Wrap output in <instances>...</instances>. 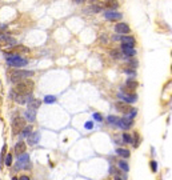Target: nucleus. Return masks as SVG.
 <instances>
[{"label":"nucleus","mask_w":172,"mask_h":180,"mask_svg":"<svg viewBox=\"0 0 172 180\" xmlns=\"http://www.w3.org/2000/svg\"><path fill=\"white\" fill-rule=\"evenodd\" d=\"M33 91V82L31 79H24L22 82L16 83L13 92L16 95H31Z\"/></svg>","instance_id":"1"},{"label":"nucleus","mask_w":172,"mask_h":180,"mask_svg":"<svg viewBox=\"0 0 172 180\" xmlns=\"http://www.w3.org/2000/svg\"><path fill=\"white\" fill-rule=\"evenodd\" d=\"M33 76V71H24V69H16V71H12L11 75H9V80L12 83H19L22 80H24L25 78H31Z\"/></svg>","instance_id":"2"},{"label":"nucleus","mask_w":172,"mask_h":180,"mask_svg":"<svg viewBox=\"0 0 172 180\" xmlns=\"http://www.w3.org/2000/svg\"><path fill=\"white\" fill-rule=\"evenodd\" d=\"M5 59L12 67H23V65H25L27 63H28L25 59H23L22 56L13 55V53H5Z\"/></svg>","instance_id":"3"},{"label":"nucleus","mask_w":172,"mask_h":180,"mask_svg":"<svg viewBox=\"0 0 172 180\" xmlns=\"http://www.w3.org/2000/svg\"><path fill=\"white\" fill-rule=\"evenodd\" d=\"M24 122L25 120L20 116H16L15 119L12 120V131L13 133H19L22 129H24Z\"/></svg>","instance_id":"4"},{"label":"nucleus","mask_w":172,"mask_h":180,"mask_svg":"<svg viewBox=\"0 0 172 180\" xmlns=\"http://www.w3.org/2000/svg\"><path fill=\"white\" fill-rule=\"evenodd\" d=\"M115 107H116L117 111L126 113V115H131V113L135 111V108H132L130 104H127V103H121V102H117L116 104H115Z\"/></svg>","instance_id":"5"},{"label":"nucleus","mask_w":172,"mask_h":180,"mask_svg":"<svg viewBox=\"0 0 172 180\" xmlns=\"http://www.w3.org/2000/svg\"><path fill=\"white\" fill-rule=\"evenodd\" d=\"M18 168H22V169L29 168V158H28V155H27V153L19 155V159H18Z\"/></svg>","instance_id":"6"},{"label":"nucleus","mask_w":172,"mask_h":180,"mask_svg":"<svg viewBox=\"0 0 172 180\" xmlns=\"http://www.w3.org/2000/svg\"><path fill=\"white\" fill-rule=\"evenodd\" d=\"M137 85H139V83L135 82V80H128V82L126 83V85H124L123 91L127 92V95H132V93L135 92V89L137 88Z\"/></svg>","instance_id":"7"},{"label":"nucleus","mask_w":172,"mask_h":180,"mask_svg":"<svg viewBox=\"0 0 172 180\" xmlns=\"http://www.w3.org/2000/svg\"><path fill=\"white\" fill-rule=\"evenodd\" d=\"M0 45H2V47H15L16 45V40L5 33L4 38L0 40Z\"/></svg>","instance_id":"8"},{"label":"nucleus","mask_w":172,"mask_h":180,"mask_svg":"<svg viewBox=\"0 0 172 180\" xmlns=\"http://www.w3.org/2000/svg\"><path fill=\"white\" fill-rule=\"evenodd\" d=\"M11 95L15 98V100H16V103H19V104H25L27 102H29V100L32 99V96L31 95H16L15 92H11Z\"/></svg>","instance_id":"9"},{"label":"nucleus","mask_w":172,"mask_h":180,"mask_svg":"<svg viewBox=\"0 0 172 180\" xmlns=\"http://www.w3.org/2000/svg\"><path fill=\"white\" fill-rule=\"evenodd\" d=\"M104 16H106V19L108 20H119L123 18V15L119 12H115V11H106L104 12Z\"/></svg>","instance_id":"10"},{"label":"nucleus","mask_w":172,"mask_h":180,"mask_svg":"<svg viewBox=\"0 0 172 180\" xmlns=\"http://www.w3.org/2000/svg\"><path fill=\"white\" fill-rule=\"evenodd\" d=\"M132 124H133V120L132 119H127V118L119 119V122H117V125H120L123 129H128Z\"/></svg>","instance_id":"11"},{"label":"nucleus","mask_w":172,"mask_h":180,"mask_svg":"<svg viewBox=\"0 0 172 180\" xmlns=\"http://www.w3.org/2000/svg\"><path fill=\"white\" fill-rule=\"evenodd\" d=\"M115 31L117 33H128L130 32V27L126 23H119V24L115 25Z\"/></svg>","instance_id":"12"},{"label":"nucleus","mask_w":172,"mask_h":180,"mask_svg":"<svg viewBox=\"0 0 172 180\" xmlns=\"http://www.w3.org/2000/svg\"><path fill=\"white\" fill-rule=\"evenodd\" d=\"M120 98L124 100V103L130 104V103H135L137 100V96L132 93V95H127V93H120Z\"/></svg>","instance_id":"13"},{"label":"nucleus","mask_w":172,"mask_h":180,"mask_svg":"<svg viewBox=\"0 0 172 180\" xmlns=\"http://www.w3.org/2000/svg\"><path fill=\"white\" fill-rule=\"evenodd\" d=\"M120 40H121V43H123V45L133 48V45H135V39L132 38V36H123V38H121Z\"/></svg>","instance_id":"14"},{"label":"nucleus","mask_w":172,"mask_h":180,"mask_svg":"<svg viewBox=\"0 0 172 180\" xmlns=\"http://www.w3.org/2000/svg\"><path fill=\"white\" fill-rule=\"evenodd\" d=\"M121 51H123L124 56H128V58H132V56L136 55V51H135V48H131V47L123 45V47H121Z\"/></svg>","instance_id":"15"},{"label":"nucleus","mask_w":172,"mask_h":180,"mask_svg":"<svg viewBox=\"0 0 172 180\" xmlns=\"http://www.w3.org/2000/svg\"><path fill=\"white\" fill-rule=\"evenodd\" d=\"M15 152L18 153V155H23V153H25V143L24 142H18L16 143Z\"/></svg>","instance_id":"16"},{"label":"nucleus","mask_w":172,"mask_h":180,"mask_svg":"<svg viewBox=\"0 0 172 180\" xmlns=\"http://www.w3.org/2000/svg\"><path fill=\"white\" fill-rule=\"evenodd\" d=\"M25 119L28 120V122H35L36 111H33V109H27V111H25Z\"/></svg>","instance_id":"17"},{"label":"nucleus","mask_w":172,"mask_h":180,"mask_svg":"<svg viewBox=\"0 0 172 180\" xmlns=\"http://www.w3.org/2000/svg\"><path fill=\"white\" fill-rule=\"evenodd\" d=\"M39 140V133L35 132V133H31V135L28 136V144L29 145H35L36 143H38Z\"/></svg>","instance_id":"18"},{"label":"nucleus","mask_w":172,"mask_h":180,"mask_svg":"<svg viewBox=\"0 0 172 180\" xmlns=\"http://www.w3.org/2000/svg\"><path fill=\"white\" fill-rule=\"evenodd\" d=\"M28 103H29V108L28 109H33V111H36V109L39 108V105H40V102L39 100H36V99H31Z\"/></svg>","instance_id":"19"},{"label":"nucleus","mask_w":172,"mask_h":180,"mask_svg":"<svg viewBox=\"0 0 172 180\" xmlns=\"http://www.w3.org/2000/svg\"><path fill=\"white\" fill-rule=\"evenodd\" d=\"M116 153L120 156H123V158H130V151H127V149H124V148H117Z\"/></svg>","instance_id":"20"},{"label":"nucleus","mask_w":172,"mask_h":180,"mask_svg":"<svg viewBox=\"0 0 172 180\" xmlns=\"http://www.w3.org/2000/svg\"><path fill=\"white\" fill-rule=\"evenodd\" d=\"M102 5L107 7V8H116L119 4H117V2H102Z\"/></svg>","instance_id":"21"},{"label":"nucleus","mask_w":172,"mask_h":180,"mask_svg":"<svg viewBox=\"0 0 172 180\" xmlns=\"http://www.w3.org/2000/svg\"><path fill=\"white\" fill-rule=\"evenodd\" d=\"M117 164H119V167H120L121 169H123L124 172H128L130 167H128V164H127V162H126V160H120V162H117Z\"/></svg>","instance_id":"22"},{"label":"nucleus","mask_w":172,"mask_h":180,"mask_svg":"<svg viewBox=\"0 0 172 180\" xmlns=\"http://www.w3.org/2000/svg\"><path fill=\"white\" fill-rule=\"evenodd\" d=\"M13 49L15 51H18V52H29V49L28 48H25V47H23V45H15L13 47Z\"/></svg>","instance_id":"23"},{"label":"nucleus","mask_w":172,"mask_h":180,"mask_svg":"<svg viewBox=\"0 0 172 180\" xmlns=\"http://www.w3.org/2000/svg\"><path fill=\"white\" fill-rule=\"evenodd\" d=\"M87 11H88V12H100V11H102V7H100V5H91Z\"/></svg>","instance_id":"24"},{"label":"nucleus","mask_w":172,"mask_h":180,"mask_svg":"<svg viewBox=\"0 0 172 180\" xmlns=\"http://www.w3.org/2000/svg\"><path fill=\"white\" fill-rule=\"evenodd\" d=\"M44 102L46 103H55L56 102V98H55V96L48 95V96H46V98H44Z\"/></svg>","instance_id":"25"},{"label":"nucleus","mask_w":172,"mask_h":180,"mask_svg":"<svg viewBox=\"0 0 172 180\" xmlns=\"http://www.w3.org/2000/svg\"><path fill=\"white\" fill-rule=\"evenodd\" d=\"M12 164V155H11V153H8V155H7L5 156V165H11Z\"/></svg>","instance_id":"26"},{"label":"nucleus","mask_w":172,"mask_h":180,"mask_svg":"<svg viewBox=\"0 0 172 180\" xmlns=\"http://www.w3.org/2000/svg\"><path fill=\"white\" fill-rule=\"evenodd\" d=\"M123 140H124V143H132V138L128 133H123Z\"/></svg>","instance_id":"27"},{"label":"nucleus","mask_w":172,"mask_h":180,"mask_svg":"<svg viewBox=\"0 0 172 180\" xmlns=\"http://www.w3.org/2000/svg\"><path fill=\"white\" fill-rule=\"evenodd\" d=\"M29 133H32V127H31V125H29V127H25L24 131H23V135H24V136H29Z\"/></svg>","instance_id":"28"},{"label":"nucleus","mask_w":172,"mask_h":180,"mask_svg":"<svg viewBox=\"0 0 172 180\" xmlns=\"http://www.w3.org/2000/svg\"><path fill=\"white\" fill-rule=\"evenodd\" d=\"M108 122H110V123H112V124H117L119 119L115 118V116H108Z\"/></svg>","instance_id":"29"},{"label":"nucleus","mask_w":172,"mask_h":180,"mask_svg":"<svg viewBox=\"0 0 172 180\" xmlns=\"http://www.w3.org/2000/svg\"><path fill=\"white\" fill-rule=\"evenodd\" d=\"M151 168H152V171H153V172H156V171H157V163L155 162V160H152V162H151Z\"/></svg>","instance_id":"30"},{"label":"nucleus","mask_w":172,"mask_h":180,"mask_svg":"<svg viewBox=\"0 0 172 180\" xmlns=\"http://www.w3.org/2000/svg\"><path fill=\"white\" fill-rule=\"evenodd\" d=\"M111 55H112L115 59H120V58H121V56H120V52H119V51H112V52H111Z\"/></svg>","instance_id":"31"},{"label":"nucleus","mask_w":172,"mask_h":180,"mask_svg":"<svg viewBox=\"0 0 172 180\" xmlns=\"http://www.w3.org/2000/svg\"><path fill=\"white\" fill-rule=\"evenodd\" d=\"M93 119L97 120V122H102V120H103V116L100 115V113H93Z\"/></svg>","instance_id":"32"},{"label":"nucleus","mask_w":172,"mask_h":180,"mask_svg":"<svg viewBox=\"0 0 172 180\" xmlns=\"http://www.w3.org/2000/svg\"><path fill=\"white\" fill-rule=\"evenodd\" d=\"M128 64L132 67V68H136V67H137V62H136V60H130V62H128Z\"/></svg>","instance_id":"33"},{"label":"nucleus","mask_w":172,"mask_h":180,"mask_svg":"<svg viewBox=\"0 0 172 180\" xmlns=\"http://www.w3.org/2000/svg\"><path fill=\"white\" fill-rule=\"evenodd\" d=\"M133 145L135 147L139 145V135H137V133H135V143H133Z\"/></svg>","instance_id":"34"},{"label":"nucleus","mask_w":172,"mask_h":180,"mask_svg":"<svg viewBox=\"0 0 172 180\" xmlns=\"http://www.w3.org/2000/svg\"><path fill=\"white\" fill-rule=\"evenodd\" d=\"M92 125H93L92 122H87V123H86V128H87V129H91V128H92Z\"/></svg>","instance_id":"35"},{"label":"nucleus","mask_w":172,"mask_h":180,"mask_svg":"<svg viewBox=\"0 0 172 180\" xmlns=\"http://www.w3.org/2000/svg\"><path fill=\"white\" fill-rule=\"evenodd\" d=\"M19 180H29L28 178H27V176H22V178H20Z\"/></svg>","instance_id":"36"},{"label":"nucleus","mask_w":172,"mask_h":180,"mask_svg":"<svg viewBox=\"0 0 172 180\" xmlns=\"http://www.w3.org/2000/svg\"><path fill=\"white\" fill-rule=\"evenodd\" d=\"M4 36H5V33H3V32H0V40H2L3 38H4Z\"/></svg>","instance_id":"37"},{"label":"nucleus","mask_w":172,"mask_h":180,"mask_svg":"<svg viewBox=\"0 0 172 180\" xmlns=\"http://www.w3.org/2000/svg\"><path fill=\"white\" fill-rule=\"evenodd\" d=\"M73 3H77V4H79V3H84V2H83V0H75Z\"/></svg>","instance_id":"38"},{"label":"nucleus","mask_w":172,"mask_h":180,"mask_svg":"<svg viewBox=\"0 0 172 180\" xmlns=\"http://www.w3.org/2000/svg\"><path fill=\"white\" fill-rule=\"evenodd\" d=\"M116 180H123V179H120V178H119V176H117V178H116Z\"/></svg>","instance_id":"39"},{"label":"nucleus","mask_w":172,"mask_h":180,"mask_svg":"<svg viewBox=\"0 0 172 180\" xmlns=\"http://www.w3.org/2000/svg\"><path fill=\"white\" fill-rule=\"evenodd\" d=\"M12 180H18V178H12Z\"/></svg>","instance_id":"40"},{"label":"nucleus","mask_w":172,"mask_h":180,"mask_svg":"<svg viewBox=\"0 0 172 180\" xmlns=\"http://www.w3.org/2000/svg\"><path fill=\"white\" fill-rule=\"evenodd\" d=\"M2 27H4V25H0V28H2Z\"/></svg>","instance_id":"41"}]
</instances>
